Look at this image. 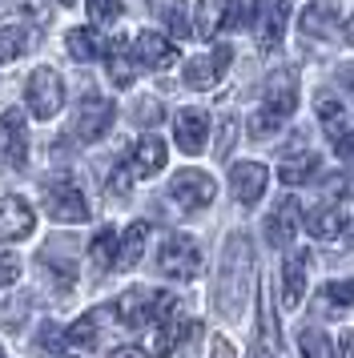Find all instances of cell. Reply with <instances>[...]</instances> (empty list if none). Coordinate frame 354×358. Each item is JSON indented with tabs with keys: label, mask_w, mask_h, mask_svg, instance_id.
<instances>
[{
	"label": "cell",
	"mask_w": 354,
	"mask_h": 358,
	"mask_svg": "<svg viewBox=\"0 0 354 358\" xmlns=\"http://www.w3.org/2000/svg\"><path fill=\"white\" fill-rule=\"evenodd\" d=\"M250 278H254V250H250V238L246 234H234L225 242V258L222 270H218V310L238 318L241 298L250 294Z\"/></svg>",
	"instance_id": "1"
},
{
	"label": "cell",
	"mask_w": 354,
	"mask_h": 358,
	"mask_svg": "<svg viewBox=\"0 0 354 358\" xmlns=\"http://www.w3.org/2000/svg\"><path fill=\"white\" fill-rule=\"evenodd\" d=\"M298 109V81H294V73H274L270 81H266V97H262V109L250 117V133L254 137H270L286 125L290 117Z\"/></svg>",
	"instance_id": "2"
},
{
	"label": "cell",
	"mask_w": 354,
	"mask_h": 358,
	"mask_svg": "<svg viewBox=\"0 0 354 358\" xmlns=\"http://www.w3.org/2000/svg\"><path fill=\"white\" fill-rule=\"evenodd\" d=\"M157 270L165 278H177V282L197 278V270H201V250H197V242H193L190 234L165 238V245L157 250Z\"/></svg>",
	"instance_id": "3"
},
{
	"label": "cell",
	"mask_w": 354,
	"mask_h": 358,
	"mask_svg": "<svg viewBox=\"0 0 354 358\" xmlns=\"http://www.w3.org/2000/svg\"><path fill=\"white\" fill-rule=\"evenodd\" d=\"M64 105V81L57 77V69H32L29 77V109L36 121L57 117Z\"/></svg>",
	"instance_id": "4"
},
{
	"label": "cell",
	"mask_w": 354,
	"mask_h": 358,
	"mask_svg": "<svg viewBox=\"0 0 354 358\" xmlns=\"http://www.w3.org/2000/svg\"><path fill=\"white\" fill-rule=\"evenodd\" d=\"M45 210L52 222H69V226H77V222H85L89 217V201H85V194H80L73 181H48L45 185Z\"/></svg>",
	"instance_id": "5"
},
{
	"label": "cell",
	"mask_w": 354,
	"mask_h": 358,
	"mask_svg": "<svg viewBox=\"0 0 354 358\" xmlns=\"http://www.w3.org/2000/svg\"><path fill=\"white\" fill-rule=\"evenodd\" d=\"M213 194H218V185H213V178L201 173V169H181V173L169 181V197H174L181 210H206L209 201H213Z\"/></svg>",
	"instance_id": "6"
},
{
	"label": "cell",
	"mask_w": 354,
	"mask_h": 358,
	"mask_svg": "<svg viewBox=\"0 0 354 358\" xmlns=\"http://www.w3.org/2000/svg\"><path fill=\"white\" fill-rule=\"evenodd\" d=\"M113 117H117L113 101H105V97H85V101L77 105V121H73L77 141H101V137L109 133Z\"/></svg>",
	"instance_id": "7"
},
{
	"label": "cell",
	"mask_w": 354,
	"mask_h": 358,
	"mask_svg": "<svg viewBox=\"0 0 354 358\" xmlns=\"http://www.w3.org/2000/svg\"><path fill=\"white\" fill-rule=\"evenodd\" d=\"M29 157V141H24V113L20 109H4L0 113V162L20 169Z\"/></svg>",
	"instance_id": "8"
},
{
	"label": "cell",
	"mask_w": 354,
	"mask_h": 358,
	"mask_svg": "<svg viewBox=\"0 0 354 358\" xmlns=\"http://www.w3.org/2000/svg\"><path fill=\"white\" fill-rule=\"evenodd\" d=\"M266 181H270V173H266L262 162H238L229 169V189L241 206H257L262 194H266Z\"/></svg>",
	"instance_id": "9"
},
{
	"label": "cell",
	"mask_w": 354,
	"mask_h": 358,
	"mask_svg": "<svg viewBox=\"0 0 354 358\" xmlns=\"http://www.w3.org/2000/svg\"><path fill=\"white\" fill-rule=\"evenodd\" d=\"M174 133H177V149L197 157L201 149L209 145V117L201 109H181L174 117Z\"/></svg>",
	"instance_id": "10"
},
{
	"label": "cell",
	"mask_w": 354,
	"mask_h": 358,
	"mask_svg": "<svg viewBox=\"0 0 354 358\" xmlns=\"http://www.w3.org/2000/svg\"><path fill=\"white\" fill-rule=\"evenodd\" d=\"M286 20H290V0H262L257 4V45L266 52H274L282 45Z\"/></svg>",
	"instance_id": "11"
},
{
	"label": "cell",
	"mask_w": 354,
	"mask_h": 358,
	"mask_svg": "<svg viewBox=\"0 0 354 358\" xmlns=\"http://www.w3.org/2000/svg\"><path fill=\"white\" fill-rule=\"evenodd\" d=\"M36 226V213L24 197H0V242H16V238H29Z\"/></svg>",
	"instance_id": "12"
},
{
	"label": "cell",
	"mask_w": 354,
	"mask_h": 358,
	"mask_svg": "<svg viewBox=\"0 0 354 358\" xmlns=\"http://www.w3.org/2000/svg\"><path fill=\"white\" fill-rule=\"evenodd\" d=\"M229 57H234V52H229V45H218L209 57H197V61H190L181 77H185V85H190V89H213V85L222 81V73H225V65H229Z\"/></svg>",
	"instance_id": "13"
},
{
	"label": "cell",
	"mask_w": 354,
	"mask_h": 358,
	"mask_svg": "<svg viewBox=\"0 0 354 358\" xmlns=\"http://www.w3.org/2000/svg\"><path fill=\"white\" fill-rule=\"evenodd\" d=\"M294 234H298V201L294 197H282L270 210V217H266V242L278 245V250H286L294 242Z\"/></svg>",
	"instance_id": "14"
},
{
	"label": "cell",
	"mask_w": 354,
	"mask_h": 358,
	"mask_svg": "<svg viewBox=\"0 0 354 358\" xmlns=\"http://www.w3.org/2000/svg\"><path fill=\"white\" fill-rule=\"evenodd\" d=\"M133 52H137V61H141L145 69H169L177 65V45L174 41H165L161 33H137V41H133Z\"/></svg>",
	"instance_id": "15"
},
{
	"label": "cell",
	"mask_w": 354,
	"mask_h": 358,
	"mask_svg": "<svg viewBox=\"0 0 354 358\" xmlns=\"http://www.w3.org/2000/svg\"><path fill=\"white\" fill-rule=\"evenodd\" d=\"M334 24H338V8L330 4V0H310L302 13H298V29H302L306 36H314V41L330 36Z\"/></svg>",
	"instance_id": "16"
},
{
	"label": "cell",
	"mask_w": 354,
	"mask_h": 358,
	"mask_svg": "<svg viewBox=\"0 0 354 358\" xmlns=\"http://www.w3.org/2000/svg\"><path fill=\"white\" fill-rule=\"evenodd\" d=\"M105 61H109V81L113 85H133V41L129 36H109L105 45Z\"/></svg>",
	"instance_id": "17"
},
{
	"label": "cell",
	"mask_w": 354,
	"mask_h": 358,
	"mask_svg": "<svg viewBox=\"0 0 354 358\" xmlns=\"http://www.w3.org/2000/svg\"><path fill=\"white\" fill-rule=\"evenodd\" d=\"M161 165H165V141L161 137H141L137 145H133V178H153V173H161Z\"/></svg>",
	"instance_id": "18"
},
{
	"label": "cell",
	"mask_w": 354,
	"mask_h": 358,
	"mask_svg": "<svg viewBox=\"0 0 354 358\" xmlns=\"http://www.w3.org/2000/svg\"><path fill=\"white\" fill-rule=\"evenodd\" d=\"M306 229H310L318 242H326V238H338V234L346 229V210H342L338 201H322L318 210L306 217Z\"/></svg>",
	"instance_id": "19"
},
{
	"label": "cell",
	"mask_w": 354,
	"mask_h": 358,
	"mask_svg": "<svg viewBox=\"0 0 354 358\" xmlns=\"http://www.w3.org/2000/svg\"><path fill=\"white\" fill-rule=\"evenodd\" d=\"M117 322L121 326H149L153 322V294L149 290H129L117 302Z\"/></svg>",
	"instance_id": "20"
},
{
	"label": "cell",
	"mask_w": 354,
	"mask_h": 358,
	"mask_svg": "<svg viewBox=\"0 0 354 358\" xmlns=\"http://www.w3.org/2000/svg\"><path fill=\"white\" fill-rule=\"evenodd\" d=\"M306 262H310V254L298 250V254H290L286 266H282V298H286V306H298L306 298Z\"/></svg>",
	"instance_id": "21"
},
{
	"label": "cell",
	"mask_w": 354,
	"mask_h": 358,
	"mask_svg": "<svg viewBox=\"0 0 354 358\" xmlns=\"http://www.w3.org/2000/svg\"><path fill=\"white\" fill-rule=\"evenodd\" d=\"M318 153H298V157H286V162L278 165V181L282 185H290V189H298V185H306L310 178H318Z\"/></svg>",
	"instance_id": "22"
},
{
	"label": "cell",
	"mask_w": 354,
	"mask_h": 358,
	"mask_svg": "<svg viewBox=\"0 0 354 358\" xmlns=\"http://www.w3.org/2000/svg\"><path fill=\"white\" fill-rule=\"evenodd\" d=\"M117 306H101V310H89V314H80L77 322H73V330H69V342H77V346H93L97 338H101V330H105V318H109Z\"/></svg>",
	"instance_id": "23"
},
{
	"label": "cell",
	"mask_w": 354,
	"mask_h": 358,
	"mask_svg": "<svg viewBox=\"0 0 354 358\" xmlns=\"http://www.w3.org/2000/svg\"><path fill=\"white\" fill-rule=\"evenodd\" d=\"M257 322H262V338L257 346H266L270 355L282 350V334H278V314H274V302H270V290L262 286V302H257Z\"/></svg>",
	"instance_id": "24"
},
{
	"label": "cell",
	"mask_w": 354,
	"mask_h": 358,
	"mask_svg": "<svg viewBox=\"0 0 354 358\" xmlns=\"http://www.w3.org/2000/svg\"><path fill=\"white\" fill-rule=\"evenodd\" d=\"M225 8H229V0H201L197 4V20H193V33L201 36V41H209L225 24Z\"/></svg>",
	"instance_id": "25"
},
{
	"label": "cell",
	"mask_w": 354,
	"mask_h": 358,
	"mask_svg": "<svg viewBox=\"0 0 354 358\" xmlns=\"http://www.w3.org/2000/svg\"><path fill=\"white\" fill-rule=\"evenodd\" d=\"M145 242H149V222H133L125 229V238H121V254H117V266H137L145 254Z\"/></svg>",
	"instance_id": "26"
},
{
	"label": "cell",
	"mask_w": 354,
	"mask_h": 358,
	"mask_svg": "<svg viewBox=\"0 0 354 358\" xmlns=\"http://www.w3.org/2000/svg\"><path fill=\"white\" fill-rule=\"evenodd\" d=\"M117 254H121V238H117V229H97V238L89 242V258L97 262V270L117 266Z\"/></svg>",
	"instance_id": "27"
},
{
	"label": "cell",
	"mask_w": 354,
	"mask_h": 358,
	"mask_svg": "<svg viewBox=\"0 0 354 358\" xmlns=\"http://www.w3.org/2000/svg\"><path fill=\"white\" fill-rule=\"evenodd\" d=\"M149 8L169 24V33L174 36H190L193 33V24L185 20V0H149Z\"/></svg>",
	"instance_id": "28"
},
{
	"label": "cell",
	"mask_w": 354,
	"mask_h": 358,
	"mask_svg": "<svg viewBox=\"0 0 354 358\" xmlns=\"http://www.w3.org/2000/svg\"><path fill=\"white\" fill-rule=\"evenodd\" d=\"M190 334H193V322H157V334H153L149 346H153V355H157V358H165L177 342L190 338Z\"/></svg>",
	"instance_id": "29"
},
{
	"label": "cell",
	"mask_w": 354,
	"mask_h": 358,
	"mask_svg": "<svg viewBox=\"0 0 354 358\" xmlns=\"http://www.w3.org/2000/svg\"><path fill=\"white\" fill-rule=\"evenodd\" d=\"M64 49H69V57H73V61H93L97 52H101V41H97L93 29H69V36H64Z\"/></svg>",
	"instance_id": "30"
},
{
	"label": "cell",
	"mask_w": 354,
	"mask_h": 358,
	"mask_svg": "<svg viewBox=\"0 0 354 358\" xmlns=\"http://www.w3.org/2000/svg\"><path fill=\"white\" fill-rule=\"evenodd\" d=\"M298 346H302L306 358H334V342H330V334L318 330V326H306L302 334H298Z\"/></svg>",
	"instance_id": "31"
},
{
	"label": "cell",
	"mask_w": 354,
	"mask_h": 358,
	"mask_svg": "<svg viewBox=\"0 0 354 358\" xmlns=\"http://www.w3.org/2000/svg\"><path fill=\"white\" fill-rule=\"evenodd\" d=\"M254 20H257V4H254V0H229L222 29H250Z\"/></svg>",
	"instance_id": "32"
},
{
	"label": "cell",
	"mask_w": 354,
	"mask_h": 358,
	"mask_svg": "<svg viewBox=\"0 0 354 358\" xmlns=\"http://www.w3.org/2000/svg\"><path fill=\"white\" fill-rule=\"evenodd\" d=\"M24 49H29V36H24V29H0V65L16 61Z\"/></svg>",
	"instance_id": "33"
},
{
	"label": "cell",
	"mask_w": 354,
	"mask_h": 358,
	"mask_svg": "<svg viewBox=\"0 0 354 358\" xmlns=\"http://www.w3.org/2000/svg\"><path fill=\"white\" fill-rule=\"evenodd\" d=\"M318 117L330 125V129L342 133V117H346V109H342V101H338L334 93H326V89H322V93H318ZM338 133H334V137H338Z\"/></svg>",
	"instance_id": "34"
},
{
	"label": "cell",
	"mask_w": 354,
	"mask_h": 358,
	"mask_svg": "<svg viewBox=\"0 0 354 358\" xmlns=\"http://www.w3.org/2000/svg\"><path fill=\"white\" fill-rule=\"evenodd\" d=\"M85 8L97 24H109V20L121 17V0H85Z\"/></svg>",
	"instance_id": "35"
},
{
	"label": "cell",
	"mask_w": 354,
	"mask_h": 358,
	"mask_svg": "<svg viewBox=\"0 0 354 358\" xmlns=\"http://www.w3.org/2000/svg\"><path fill=\"white\" fill-rule=\"evenodd\" d=\"M326 298L334 306H354V278H342V282H326Z\"/></svg>",
	"instance_id": "36"
},
{
	"label": "cell",
	"mask_w": 354,
	"mask_h": 358,
	"mask_svg": "<svg viewBox=\"0 0 354 358\" xmlns=\"http://www.w3.org/2000/svg\"><path fill=\"white\" fill-rule=\"evenodd\" d=\"M334 153L342 157V162L354 165V129H342V133L334 137Z\"/></svg>",
	"instance_id": "37"
},
{
	"label": "cell",
	"mask_w": 354,
	"mask_h": 358,
	"mask_svg": "<svg viewBox=\"0 0 354 358\" xmlns=\"http://www.w3.org/2000/svg\"><path fill=\"white\" fill-rule=\"evenodd\" d=\"M16 278H20V262H16L13 254H4V258H0V286H13Z\"/></svg>",
	"instance_id": "38"
},
{
	"label": "cell",
	"mask_w": 354,
	"mask_h": 358,
	"mask_svg": "<svg viewBox=\"0 0 354 358\" xmlns=\"http://www.w3.org/2000/svg\"><path fill=\"white\" fill-rule=\"evenodd\" d=\"M64 338H69V334H61L57 326H45V330H41V346H45V350H61Z\"/></svg>",
	"instance_id": "39"
},
{
	"label": "cell",
	"mask_w": 354,
	"mask_h": 358,
	"mask_svg": "<svg viewBox=\"0 0 354 358\" xmlns=\"http://www.w3.org/2000/svg\"><path fill=\"white\" fill-rule=\"evenodd\" d=\"M234 133H238L234 117H225V121H222V145H218V157H225V153H229V145H234Z\"/></svg>",
	"instance_id": "40"
},
{
	"label": "cell",
	"mask_w": 354,
	"mask_h": 358,
	"mask_svg": "<svg viewBox=\"0 0 354 358\" xmlns=\"http://www.w3.org/2000/svg\"><path fill=\"white\" fill-rule=\"evenodd\" d=\"M129 173H133V169H129ZM129 173H125V169H117V173L109 178V189H113V194L125 197V189H129Z\"/></svg>",
	"instance_id": "41"
},
{
	"label": "cell",
	"mask_w": 354,
	"mask_h": 358,
	"mask_svg": "<svg viewBox=\"0 0 354 358\" xmlns=\"http://www.w3.org/2000/svg\"><path fill=\"white\" fill-rule=\"evenodd\" d=\"M137 117H141V121H157L161 105H157V101H149V105H141V113H137Z\"/></svg>",
	"instance_id": "42"
},
{
	"label": "cell",
	"mask_w": 354,
	"mask_h": 358,
	"mask_svg": "<svg viewBox=\"0 0 354 358\" xmlns=\"http://www.w3.org/2000/svg\"><path fill=\"white\" fill-rule=\"evenodd\" d=\"M338 81L346 85V89H354V65H338Z\"/></svg>",
	"instance_id": "43"
},
{
	"label": "cell",
	"mask_w": 354,
	"mask_h": 358,
	"mask_svg": "<svg viewBox=\"0 0 354 358\" xmlns=\"http://www.w3.org/2000/svg\"><path fill=\"white\" fill-rule=\"evenodd\" d=\"M109 358H149L145 350H133V346H121V350H113Z\"/></svg>",
	"instance_id": "44"
},
{
	"label": "cell",
	"mask_w": 354,
	"mask_h": 358,
	"mask_svg": "<svg viewBox=\"0 0 354 358\" xmlns=\"http://www.w3.org/2000/svg\"><path fill=\"white\" fill-rule=\"evenodd\" d=\"M342 358H354V330L342 334Z\"/></svg>",
	"instance_id": "45"
},
{
	"label": "cell",
	"mask_w": 354,
	"mask_h": 358,
	"mask_svg": "<svg viewBox=\"0 0 354 358\" xmlns=\"http://www.w3.org/2000/svg\"><path fill=\"white\" fill-rule=\"evenodd\" d=\"M213 358H229V346H225V338H213Z\"/></svg>",
	"instance_id": "46"
},
{
	"label": "cell",
	"mask_w": 354,
	"mask_h": 358,
	"mask_svg": "<svg viewBox=\"0 0 354 358\" xmlns=\"http://www.w3.org/2000/svg\"><path fill=\"white\" fill-rule=\"evenodd\" d=\"M346 41H351V45H354V17L346 20Z\"/></svg>",
	"instance_id": "47"
},
{
	"label": "cell",
	"mask_w": 354,
	"mask_h": 358,
	"mask_svg": "<svg viewBox=\"0 0 354 358\" xmlns=\"http://www.w3.org/2000/svg\"><path fill=\"white\" fill-rule=\"evenodd\" d=\"M346 229H351V234H346V242L354 245V222H346Z\"/></svg>",
	"instance_id": "48"
},
{
	"label": "cell",
	"mask_w": 354,
	"mask_h": 358,
	"mask_svg": "<svg viewBox=\"0 0 354 358\" xmlns=\"http://www.w3.org/2000/svg\"><path fill=\"white\" fill-rule=\"evenodd\" d=\"M57 4H73V0H57Z\"/></svg>",
	"instance_id": "49"
},
{
	"label": "cell",
	"mask_w": 354,
	"mask_h": 358,
	"mask_svg": "<svg viewBox=\"0 0 354 358\" xmlns=\"http://www.w3.org/2000/svg\"><path fill=\"white\" fill-rule=\"evenodd\" d=\"M0 358H8V355H4V346H0Z\"/></svg>",
	"instance_id": "50"
},
{
	"label": "cell",
	"mask_w": 354,
	"mask_h": 358,
	"mask_svg": "<svg viewBox=\"0 0 354 358\" xmlns=\"http://www.w3.org/2000/svg\"><path fill=\"white\" fill-rule=\"evenodd\" d=\"M61 358H69V355H61Z\"/></svg>",
	"instance_id": "51"
}]
</instances>
